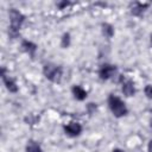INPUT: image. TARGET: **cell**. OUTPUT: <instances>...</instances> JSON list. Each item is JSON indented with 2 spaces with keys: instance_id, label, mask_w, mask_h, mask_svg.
Listing matches in <instances>:
<instances>
[{
  "instance_id": "1",
  "label": "cell",
  "mask_w": 152,
  "mask_h": 152,
  "mask_svg": "<svg viewBox=\"0 0 152 152\" xmlns=\"http://www.w3.org/2000/svg\"><path fill=\"white\" fill-rule=\"evenodd\" d=\"M108 104H109V108L112 110V113L120 118V116H124L126 113H127V108L125 106V103L118 97V96H114V95H110L109 99H108Z\"/></svg>"
},
{
  "instance_id": "2",
  "label": "cell",
  "mask_w": 152,
  "mask_h": 152,
  "mask_svg": "<svg viewBox=\"0 0 152 152\" xmlns=\"http://www.w3.org/2000/svg\"><path fill=\"white\" fill-rule=\"evenodd\" d=\"M10 19H11V27H10L11 34L15 36L18 30L20 28L21 23L24 21V15L15 10H11L10 11Z\"/></svg>"
},
{
  "instance_id": "3",
  "label": "cell",
  "mask_w": 152,
  "mask_h": 152,
  "mask_svg": "<svg viewBox=\"0 0 152 152\" xmlns=\"http://www.w3.org/2000/svg\"><path fill=\"white\" fill-rule=\"evenodd\" d=\"M44 74L46 78H49L52 82H59L62 77V69L56 65H45L44 66Z\"/></svg>"
},
{
  "instance_id": "4",
  "label": "cell",
  "mask_w": 152,
  "mask_h": 152,
  "mask_svg": "<svg viewBox=\"0 0 152 152\" xmlns=\"http://www.w3.org/2000/svg\"><path fill=\"white\" fill-rule=\"evenodd\" d=\"M64 129H65L66 134H69L71 137H75V135H78L81 133L82 127H81V125L78 122H70L69 125H66L64 127Z\"/></svg>"
},
{
  "instance_id": "5",
  "label": "cell",
  "mask_w": 152,
  "mask_h": 152,
  "mask_svg": "<svg viewBox=\"0 0 152 152\" xmlns=\"http://www.w3.org/2000/svg\"><path fill=\"white\" fill-rule=\"evenodd\" d=\"M114 71H115V66L109 65V64H104L100 69V77L102 80H107V78H109L113 75Z\"/></svg>"
},
{
  "instance_id": "6",
  "label": "cell",
  "mask_w": 152,
  "mask_h": 152,
  "mask_svg": "<svg viewBox=\"0 0 152 152\" xmlns=\"http://www.w3.org/2000/svg\"><path fill=\"white\" fill-rule=\"evenodd\" d=\"M1 76H2V80H4L5 84H6V88H7L10 91L15 93V91L18 90V87L15 86V83H14V81H13V80H11V78H7V77H6V75H5V69H2V70H1Z\"/></svg>"
},
{
  "instance_id": "7",
  "label": "cell",
  "mask_w": 152,
  "mask_h": 152,
  "mask_svg": "<svg viewBox=\"0 0 152 152\" xmlns=\"http://www.w3.org/2000/svg\"><path fill=\"white\" fill-rule=\"evenodd\" d=\"M122 91L126 96H132L134 93H135V89H134V84L131 82V81H127L122 84Z\"/></svg>"
},
{
  "instance_id": "8",
  "label": "cell",
  "mask_w": 152,
  "mask_h": 152,
  "mask_svg": "<svg viewBox=\"0 0 152 152\" xmlns=\"http://www.w3.org/2000/svg\"><path fill=\"white\" fill-rule=\"evenodd\" d=\"M72 93H74V95H75V97L77 100H81L82 101V100H84L87 97V91L83 88H81L80 86H75L72 88Z\"/></svg>"
},
{
  "instance_id": "9",
  "label": "cell",
  "mask_w": 152,
  "mask_h": 152,
  "mask_svg": "<svg viewBox=\"0 0 152 152\" xmlns=\"http://www.w3.org/2000/svg\"><path fill=\"white\" fill-rule=\"evenodd\" d=\"M21 46H23V49H24L26 52H28L31 56H33V53H34V51H36V49H37V46H36L33 43L27 42V40H24L23 44H21Z\"/></svg>"
},
{
  "instance_id": "10",
  "label": "cell",
  "mask_w": 152,
  "mask_h": 152,
  "mask_svg": "<svg viewBox=\"0 0 152 152\" xmlns=\"http://www.w3.org/2000/svg\"><path fill=\"white\" fill-rule=\"evenodd\" d=\"M26 152H43V151H42L40 146L36 141L30 140L28 144H27V146H26Z\"/></svg>"
},
{
  "instance_id": "11",
  "label": "cell",
  "mask_w": 152,
  "mask_h": 152,
  "mask_svg": "<svg viewBox=\"0 0 152 152\" xmlns=\"http://www.w3.org/2000/svg\"><path fill=\"white\" fill-rule=\"evenodd\" d=\"M102 32H103V34H104L107 38H110V37L113 36V33H114V30H113V27H112L110 25L104 24V25L102 26Z\"/></svg>"
},
{
  "instance_id": "12",
  "label": "cell",
  "mask_w": 152,
  "mask_h": 152,
  "mask_svg": "<svg viewBox=\"0 0 152 152\" xmlns=\"http://www.w3.org/2000/svg\"><path fill=\"white\" fill-rule=\"evenodd\" d=\"M146 7H147V4H144V5H141V4H135V7H133L132 13L135 14V15H138V14H140V13L144 11V8H146Z\"/></svg>"
},
{
  "instance_id": "13",
  "label": "cell",
  "mask_w": 152,
  "mask_h": 152,
  "mask_svg": "<svg viewBox=\"0 0 152 152\" xmlns=\"http://www.w3.org/2000/svg\"><path fill=\"white\" fill-rule=\"evenodd\" d=\"M69 43H70V37H69L68 33H65V34L63 36V38H62V46H63V48H66V46L69 45Z\"/></svg>"
},
{
  "instance_id": "14",
  "label": "cell",
  "mask_w": 152,
  "mask_h": 152,
  "mask_svg": "<svg viewBox=\"0 0 152 152\" xmlns=\"http://www.w3.org/2000/svg\"><path fill=\"white\" fill-rule=\"evenodd\" d=\"M145 94L148 99H152V84H148L145 87Z\"/></svg>"
},
{
  "instance_id": "15",
  "label": "cell",
  "mask_w": 152,
  "mask_h": 152,
  "mask_svg": "<svg viewBox=\"0 0 152 152\" xmlns=\"http://www.w3.org/2000/svg\"><path fill=\"white\" fill-rule=\"evenodd\" d=\"M68 5H69V2H68V1H64V2H59V4H58V7H59V8H63V7L68 6Z\"/></svg>"
},
{
  "instance_id": "16",
  "label": "cell",
  "mask_w": 152,
  "mask_h": 152,
  "mask_svg": "<svg viewBox=\"0 0 152 152\" xmlns=\"http://www.w3.org/2000/svg\"><path fill=\"white\" fill-rule=\"evenodd\" d=\"M148 152H152V140L148 142Z\"/></svg>"
},
{
  "instance_id": "17",
  "label": "cell",
  "mask_w": 152,
  "mask_h": 152,
  "mask_svg": "<svg viewBox=\"0 0 152 152\" xmlns=\"http://www.w3.org/2000/svg\"><path fill=\"white\" fill-rule=\"evenodd\" d=\"M113 152H124V151H121V150H119V148H116V150H114Z\"/></svg>"
},
{
  "instance_id": "18",
  "label": "cell",
  "mask_w": 152,
  "mask_h": 152,
  "mask_svg": "<svg viewBox=\"0 0 152 152\" xmlns=\"http://www.w3.org/2000/svg\"><path fill=\"white\" fill-rule=\"evenodd\" d=\"M151 127H152V120H151Z\"/></svg>"
},
{
  "instance_id": "19",
  "label": "cell",
  "mask_w": 152,
  "mask_h": 152,
  "mask_svg": "<svg viewBox=\"0 0 152 152\" xmlns=\"http://www.w3.org/2000/svg\"><path fill=\"white\" fill-rule=\"evenodd\" d=\"M151 43H152V36H151Z\"/></svg>"
}]
</instances>
